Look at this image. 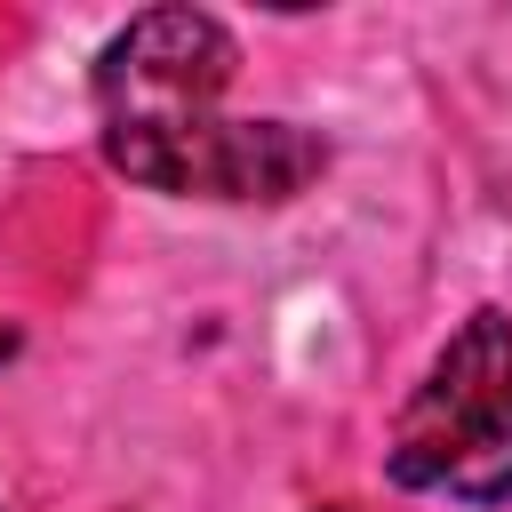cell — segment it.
<instances>
[{"instance_id": "3957f363", "label": "cell", "mask_w": 512, "mask_h": 512, "mask_svg": "<svg viewBox=\"0 0 512 512\" xmlns=\"http://www.w3.org/2000/svg\"><path fill=\"white\" fill-rule=\"evenodd\" d=\"M232 32L200 8H152L96 56V104L104 128H184L208 120L232 88Z\"/></svg>"}, {"instance_id": "7a4b0ae2", "label": "cell", "mask_w": 512, "mask_h": 512, "mask_svg": "<svg viewBox=\"0 0 512 512\" xmlns=\"http://www.w3.org/2000/svg\"><path fill=\"white\" fill-rule=\"evenodd\" d=\"M104 160L128 184L176 192V200H296L328 144L296 120H184V128H104Z\"/></svg>"}, {"instance_id": "277c9868", "label": "cell", "mask_w": 512, "mask_h": 512, "mask_svg": "<svg viewBox=\"0 0 512 512\" xmlns=\"http://www.w3.org/2000/svg\"><path fill=\"white\" fill-rule=\"evenodd\" d=\"M8 352H16V336H8V328H0V360H8Z\"/></svg>"}, {"instance_id": "6da1fadb", "label": "cell", "mask_w": 512, "mask_h": 512, "mask_svg": "<svg viewBox=\"0 0 512 512\" xmlns=\"http://www.w3.org/2000/svg\"><path fill=\"white\" fill-rule=\"evenodd\" d=\"M392 480L432 488L456 504H504L512 496V320L480 304L392 432Z\"/></svg>"}]
</instances>
